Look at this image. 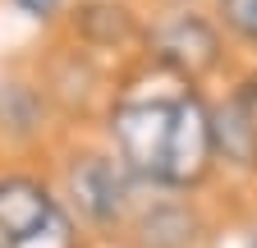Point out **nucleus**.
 <instances>
[{"instance_id":"f257e3e1","label":"nucleus","mask_w":257,"mask_h":248,"mask_svg":"<svg viewBox=\"0 0 257 248\" xmlns=\"http://www.w3.org/2000/svg\"><path fill=\"white\" fill-rule=\"evenodd\" d=\"M170 129H175V101H134L115 110V143L119 157L134 175H147L161 184L170 152Z\"/></svg>"},{"instance_id":"f03ea898","label":"nucleus","mask_w":257,"mask_h":248,"mask_svg":"<svg viewBox=\"0 0 257 248\" xmlns=\"http://www.w3.org/2000/svg\"><path fill=\"white\" fill-rule=\"evenodd\" d=\"M216 152V129L211 115L198 97H179L175 101V129H170V152H166V170H161V184L170 189H188L207 175V161Z\"/></svg>"},{"instance_id":"7ed1b4c3","label":"nucleus","mask_w":257,"mask_h":248,"mask_svg":"<svg viewBox=\"0 0 257 248\" xmlns=\"http://www.w3.org/2000/svg\"><path fill=\"white\" fill-rule=\"evenodd\" d=\"M156 55L184 78H202L216 60H220V42L211 33V23H202L198 14H179L156 33Z\"/></svg>"},{"instance_id":"20e7f679","label":"nucleus","mask_w":257,"mask_h":248,"mask_svg":"<svg viewBox=\"0 0 257 248\" xmlns=\"http://www.w3.org/2000/svg\"><path fill=\"white\" fill-rule=\"evenodd\" d=\"M55 211H60L55 198L37 179H23V175L0 179V239L5 243H23L28 234H37Z\"/></svg>"},{"instance_id":"39448f33","label":"nucleus","mask_w":257,"mask_h":248,"mask_svg":"<svg viewBox=\"0 0 257 248\" xmlns=\"http://www.w3.org/2000/svg\"><path fill=\"white\" fill-rule=\"evenodd\" d=\"M69 189L78 198V211L92 221H110L124 207V170L110 157H83L69 170Z\"/></svg>"},{"instance_id":"423d86ee","label":"nucleus","mask_w":257,"mask_h":248,"mask_svg":"<svg viewBox=\"0 0 257 248\" xmlns=\"http://www.w3.org/2000/svg\"><path fill=\"white\" fill-rule=\"evenodd\" d=\"M211 129H216V152H225L234 166L257 161V106H252V92H239V97L225 101L211 115Z\"/></svg>"},{"instance_id":"0eeeda50","label":"nucleus","mask_w":257,"mask_h":248,"mask_svg":"<svg viewBox=\"0 0 257 248\" xmlns=\"http://www.w3.org/2000/svg\"><path fill=\"white\" fill-rule=\"evenodd\" d=\"M193 239V216L179 207H161L143 221V243L147 248H184Z\"/></svg>"},{"instance_id":"6e6552de","label":"nucleus","mask_w":257,"mask_h":248,"mask_svg":"<svg viewBox=\"0 0 257 248\" xmlns=\"http://www.w3.org/2000/svg\"><path fill=\"white\" fill-rule=\"evenodd\" d=\"M78 23L87 37H101V42H119L128 37V14L119 5H83L78 10Z\"/></svg>"},{"instance_id":"1a4fd4ad","label":"nucleus","mask_w":257,"mask_h":248,"mask_svg":"<svg viewBox=\"0 0 257 248\" xmlns=\"http://www.w3.org/2000/svg\"><path fill=\"white\" fill-rule=\"evenodd\" d=\"M10 248H74V225H69L64 211H55L37 234H28L23 243H10Z\"/></svg>"},{"instance_id":"9d476101","label":"nucleus","mask_w":257,"mask_h":248,"mask_svg":"<svg viewBox=\"0 0 257 248\" xmlns=\"http://www.w3.org/2000/svg\"><path fill=\"white\" fill-rule=\"evenodd\" d=\"M220 14L243 42L257 46V0H220Z\"/></svg>"},{"instance_id":"9b49d317","label":"nucleus","mask_w":257,"mask_h":248,"mask_svg":"<svg viewBox=\"0 0 257 248\" xmlns=\"http://www.w3.org/2000/svg\"><path fill=\"white\" fill-rule=\"evenodd\" d=\"M19 5H23L28 14H37V19H46V14H55V5H60V0H19Z\"/></svg>"},{"instance_id":"f8f14e48","label":"nucleus","mask_w":257,"mask_h":248,"mask_svg":"<svg viewBox=\"0 0 257 248\" xmlns=\"http://www.w3.org/2000/svg\"><path fill=\"white\" fill-rule=\"evenodd\" d=\"M0 248H10V243H5V239H0Z\"/></svg>"}]
</instances>
